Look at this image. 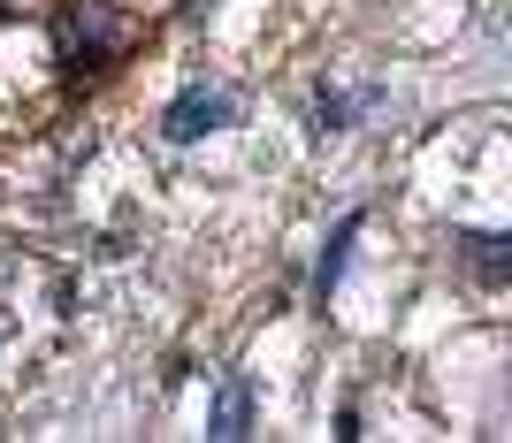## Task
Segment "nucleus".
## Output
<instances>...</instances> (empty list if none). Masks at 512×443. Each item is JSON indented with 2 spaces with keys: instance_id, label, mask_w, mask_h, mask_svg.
I'll return each mask as SVG.
<instances>
[{
  "instance_id": "f257e3e1",
  "label": "nucleus",
  "mask_w": 512,
  "mask_h": 443,
  "mask_svg": "<svg viewBox=\"0 0 512 443\" xmlns=\"http://www.w3.org/2000/svg\"><path fill=\"white\" fill-rule=\"evenodd\" d=\"M237 123V92L222 85H192V92H176L169 115H161V138L169 146H192V138H207V130H230Z\"/></svg>"
},
{
  "instance_id": "f03ea898",
  "label": "nucleus",
  "mask_w": 512,
  "mask_h": 443,
  "mask_svg": "<svg viewBox=\"0 0 512 443\" xmlns=\"http://www.w3.org/2000/svg\"><path fill=\"white\" fill-rule=\"evenodd\" d=\"M115 39H123V23L107 16V8H92V0L62 23V54H77V46H85V54H100V46H115Z\"/></svg>"
},
{
  "instance_id": "7ed1b4c3",
  "label": "nucleus",
  "mask_w": 512,
  "mask_h": 443,
  "mask_svg": "<svg viewBox=\"0 0 512 443\" xmlns=\"http://www.w3.org/2000/svg\"><path fill=\"white\" fill-rule=\"evenodd\" d=\"M245 421H253V398H245L237 382H222V390H214V413H207V436H245Z\"/></svg>"
},
{
  "instance_id": "20e7f679",
  "label": "nucleus",
  "mask_w": 512,
  "mask_h": 443,
  "mask_svg": "<svg viewBox=\"0 0 512 443\" xmlns=\"http://www.w3.org/2000/svg\"><path fill=\"white\" fill-rule=\"evenodd\" d=\"M352 237H360V214H344V230L329 237V253H321V291H329V283L344 275V245H352Z\"/></svg>"
},
{
  "instance_id": "39448f33",
  "label": "nucleus",
  "mask_w": 512,
  "mask_h": 443,
  "mask_svg": "<svg viewBox=\"0 0 512 443\" xmlns=\"http://www.w3.org/2000/svg\"><path fill=\"white\" fill-rule=\"evenodd\" d=\"M459 245H467V260H474V268H482V275H490V283H497V275H505V253H497L505 237H482V230H474V237H459Z\"/></svg>"
}]
</instances>
